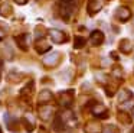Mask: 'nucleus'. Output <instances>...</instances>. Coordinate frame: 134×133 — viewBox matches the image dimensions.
<instances>
[{"label":"nucleus","mask_w":134,"mask_h":133,"mask_svg":"<svg viewBox=\"0 0 134 133\" xmlns=\"http://www.w3.org/2000/svg\"><path fill=\"white\" fill-rule=\"evenodd\" d=\"M4 36V33H3V30H0V39H2V38Z\"/></svg>","instance_id":"obj_14"},{"label":"nucleus","mask_w":134,"mask_h":133,"mask_svg":"<svg viewBox=\"0 0 134 133\" xmlns=\"http://www.w3.org/2000/svg\"><path fill=\"white\" fill-rule=\"evenodd\" d=\"M130 93H128V91H122L121 93V94H120V101H124V100H127V98L128 97H130Z\"/></svg>","instance_id":"obj_11"},{"label":"nucleus","mask_w":134,"mask_h":133,"mask_svg":"<svg viewBox=\"0 0 134 133\" xmlns=\"http://www.w3.org/2000/svg\"><path fill=\"white\" fill-rule=\"evenodd\" d=\"M18 42H19V45H20L23 49H26L27 42H29V35H22V36H19L18 38Z\"/></svg>","instance_id":"obj_6"},{"label":"nucleus","mask_w":134,"mask_h":133,"mask_svg":"<svg viewBox=\"0 0 134 133\" xmlns=\"http://www.w3.org/2000/svg\"><path fill=\"white\" fill-rule=\"evenodd\" d=\"M85 43V39H82V38H76L75 39V48H82Z\"/></svg>","instance_id":"obj_10"},{"label":"nucleus","mask_w":134,"mask_h":133,"mask_svg":"<svg viewBox=\"0 0 134 133\" xmlns=\"http://www.w3.org/2000/svg\"><path fill=\"white\" fill-rule=\"evenodd\" d=\"M0 13L3 14V16H6V14H9V13H10V6H7V4L2 6V7H0Z\"/></svg>","instance_id":"obj_9"},{"label":"nucleus","mask_w":134,"mask_h":133,"mask_svg":"<svg viewBox=\"0 0 134 133\" xmlns=\"http://www.w3.org/2000/svg\"><path fill=\"white\" fill-rule=\"evenodd\" d=\"M18 3H20V4H23V3H26V0H16Z\"/></svg>","instance_id":"obj_13"},{"label":"nucleus","mask_w":134,"mask_h":133,"mask_svg":"<svg viewBox=\"0 0 134 133\" xmlns=\"http://www.w3.org/2000/svg\"><path fill=\"white\" fill-rule=\"evenodd\" d=\"M102 40H104V35H102V32H99V30L92 32V35H91V43H92V45H99Z\"/></svg>","instance_id":"obj_2"},{"label":"nucleus","mask_w":134,"mask_h":133,"mask_svg":"<svg viewBox=\"0 0 134 133\" xmlns=\"http://www.w3.org/2000/svg\"><path fill=\"white\" fill-rule=\"evenodd\" d=\"M58 59H59V54L58 52H53V54H51V55H48V57L43 58V62L46 64V65H55V64L58 62Z\"/></svg>","instance_id":"obj_3"},{"label":"nucleus","mask_w":134,"mask_h":133,"mask_svg":"<svg viewBox=\"0 0 134 133\" xmlns=\"http://www.w3.org/2000/svg\"><path fill=\"white\" fill-rule=\"evenodd\" d=\"M49 35H51V38H52V40L56 42V43H62L64 40H66L65 35L62 33L61 30H58V29H52V30H49Z\"/></svg>","instance_id":"obj_1"},{"label":"nucleus","mask_w":134,"mask_h":133,"mask_svg":"<svg viewBox=\"0 0 134 133\" xmlns=\"http://www.w3.org/2000/svg\"><path fill=\"white\" fill-rule=\"evenodd\" d=\"M49 113H51V107H43V109H41V116L43 119L49 117Z\"/></svg>","instance_id":"obj_8"},{"label":"nucleus","mask_w":134,"mask_h":133,"mask_svg":"<svg viewBox=\"0 0 134 133\" xmlns=\"http://www.w3.org/2000/svg\"><path fill=\"white\" fill-rule=\"evenodd\" d=\"M102 6V0H91L88 7H90V12L91 13H95L97 10H99Z\"/></svg>","instance_id":"obj_5"},{"label":"nucleus","mask_w":134,"mask_h":133,"mask_svg":"<svg viewBox=\"0 0 134 133\" xmlns=\"http://www.w3.org/2000/svg\"><path fill=\"white\" fill-rule=\"evenodd\" d=\"M51 97H52V94H51L49 91H42L41 95H39V100L41 101H48V100H51Z\"/></svg>","instance_id":"obj_7"},{"label":"nucleus","mask_w":134,"mask_h":133,"mask_svg":"<svg viewBox=\"0 0 134 133\" xmlns=\"http://www.w3.org/2000/svg\"><path fill=\"white\" fill-rule=\"evenodd\" d=\"M92 111L95 113V114H98V113H105V109H104V107H102V106H97L95 109L92 110Z\"/></svg>","instance_id":"obj_12"},{"label":"nucleus","mask_w":134,"mask_h":133,"mask_svg":"<svg viewBox=\"0 0 134 133\" xmlns=\"http://www.w3.org/2000/svg\"><path fill=\"white\" fill-rule=\"evenodd\" d=\"M115 14L120 20H127L128 17H130V10H128L127 7H118Z\"/></svg>","instance_id":"obj_4"},{"label":"nucleus","mask_w":134,"mask_h":133,"mask_svg":"<svg viewBox=\"0 0 134 133\" xmlns=\"http://www.w3.org/2000/svg\"><path fill=\"white\" fill-rule=\"evenodd\" d=\"M62 2H65V3H69V2H72V0H62Z\"/></svg>","instance_id":"obj_15"}]
</instances>
